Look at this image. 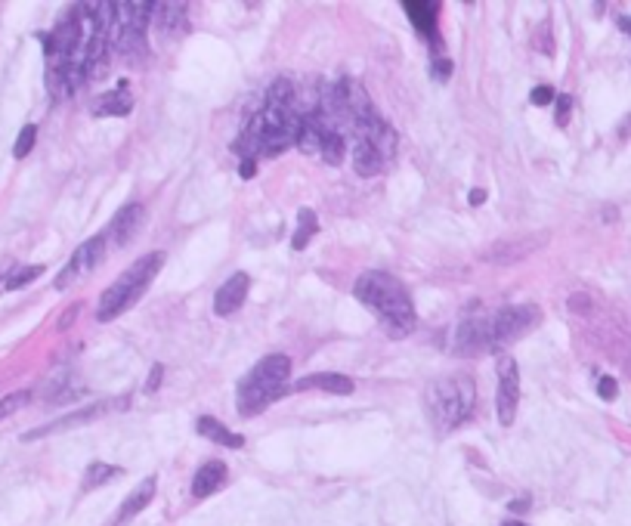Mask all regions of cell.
Returning <instances> with one entry per match:
<instances>
[{
    "mask_svg": "<svg viewBox=\"0 0 631 526\" xmlns=\"http://www.w3.org/2000/svg\"><path fill=\"white\" fill-rule=\"evenodd\" d=\"M353 295H356L359 304L372 306L374 313L381 316L387 335L390 337H405L415 328L418 316H415V304L409 297V288L390 273H381V269H368L356 279L353 285Z\"/></svg>",
    "mask_w": 631,
    "mask_h": 526,
    "instance_id": "6da1fadb",
    "label": "cell"
},
{
    "mask_svg": "<svg viewBox=\"0 0 631 526\" xmlns=\"http://www.w3.org/2000/svg\"><path fill=\"white\" fill-rule=\"evenodd\" d=\"M161 263H164V254L161 251L146 254V257H140L137 263H130V267H127L124 273L102 291L100 306H96V319H100V322H111V319H118L121 313L130 310V306L137 304L142 295H146V288L152 285V279L158 276V269H161Z\"/></svg>",
    "mask_w": 631,
    "mask_h": 526,
    "instance_id": "7a4b0ae2",
    "label": "cell"
},
{
    "mask_svg": "<svg viewBox=\"0 0 631 526\" xmlns=\"http://www.w3.org/2000/svg\"><path fill=\"white\" fill-rule=\"evenodd\" d=\"M473 403H477V387H473V378H468V375L440 378V381H433V384H427V390H424L427 415H430L433 427H437L440 433L455 431L473 412Z\"/></svg>",
    "mask_w": 631,
    "mask_h": 526,
    "instance_id": "3957f363",
    "label": "cell"
},
{
    "mask_svg": "<svg viewBox=\"0 0 631 526\" xmlns=\"http://www.w3.org/2000/svg\"><path fill=\"white\" fill-rule=\"evenodd\" d=\"M288 378H291V359L285 353L263 356L238 384V415H257L269 403H276L282 396L285 384H288Z\"/></svg>",
    "mask_w": 631,
    "mask_h": 526,
    "instance_id": "277c9868",
    "label": "cell"
},
{
    "mask_svg": "<svg viewBox=\"0 0 631 526\" xmlns=\"http://www.w3.org/2000/svg\"><path fill=\"white\" fill-rule=\"evenodd\" d=\"M155 4L140 0V4H118V16L109 34L111 53H118L127 62H137L146 53V25L152 22Z\"/></svg>",
    "mask_w": 631,
    "mask_h": 526,
    "instance_id": "5b68a950",
    "label": "cell"
},
{
    "mask_svg": "<svg viewBox=\"0 0 631 526\" xmlns=\"http://www.w3.org/2000/svg\"><path fill=\"white\" fill-rule=\"evenodd\" d=\"M127 405H130V400H127V396H111V400H100V403L87 405V409H78V412H72V415H65V418H56V421H50V424L34 427V431H28L22 440L32 443V440L50 437V433H59V431H72V427L90 424V421H96V418H102V415H111V412H124Z\"/></svg>",
    "mask_w": 631,
    "mask_h": 526,
    "instance_id": "8992f818",
    "label": "cell"
},
{
    "mask_svg": "<svg viewBox=\"0 0 631 526\" xmlns=\"http://www.w3.org/2000/svg\"><path fill=\"white\" fill-rule=\"evenodd\" d=\"M538 319H542V313H538V306L532 304H517V306H505V310L492 313V344L495 350L505 347V344L517 341V337H523L529 328L538 325Z\"/></svg>",
    "mask_w": 631,
    "mask_h": 526,
    "instance_id": "52a82bcc",
    "label": "cell"
},
{
    "mask_svg": "<svg viewBox=\"0 0 631 526\" xmlns=\"http://www.w3.org/2000/svg\"><path fill=\"white\" fill-rule=\"evenodd\" d=\"M498 400H495V409H498V421L501 424H514L517 418V405H520V372H517V363L510 356L498 359Z\"/></svg>",
    "mask_w": 631,
    "mask_h": 526,
    "instance_id": "ba28073f",
    "label": "cell"
},
{
    "mask_svg": "<svg viewBox=\"0 0 631 526\" xmlns=\"http://www.w3.org/2000/svg\"><path fill=\"white\" fill-rule=\"evenodd\" d=\"M105 236H93L87 238L84 245H78V251L72 254V260L65 263V269L56 276V288H69L72 282H78L84 273H90V269H96L105 257Z\"/></svg>",
    "mask_w": 631,
    "mask_h": 526,
    "instance_id": "9c48e42d",
    "label": "cell"
},
{
    "mask_svg": "<svg viewBox=\"0 0 631 526\" xmlns=\"http://www.w3.org/2000/svg\"><path fill=\"white\" fill-rule=\"evenodd\" d=\"M495 350L492 344V316H468L455 332V353L477 356V353Z\"/></svg>",
    "mask_w": 631,
    "mask_h": 526,
    "instance_id": "30bf717a",
    "label": "cell"
},
{
    "mask_svg": "<svg viewBox=\"0 0 631 526\" xmlns=\"http://www.w3.org/2000/svg\"><path fill=\"white\" fill-rule=\"evenodd\" d=\"M328 130H334V127L325 121V115H322V112H306V115H300V127H297L294 146L304 155L319 152L322 142H325V137H328Z\"/></svg>",
    "mask_w": 631,
    "mask_h": 526,
    "instance_id": "8fae6325",
    "label": "cell"
},
{
    "mask_svg": "<svg viewBox=\"0 0 631 526\" xmlns=\"http://www.w3.org/2000/svg\"><path fill=\"white\" fill-rule=\"evenodd\" d=\"M142 217H146V210H142V205H124V208L118 210L115 217H111L109 229L102 232V236H105V242H111V245L124 248V245L133 238V232H137V229L142 227Z\"/></svg>",
    "mask_w": 631,
    "mask_h": 526,
    "instance_id": "7c38bea8",
    "label": "cell"
},
{
    "mask_svg": "<svg viewBox=\"0 0 631 526\" xmlns=\"http://www.w3.org/2000/svg\"><path fill=\"white\" fill-rule=\"evenodd\" d=\"M247 288H251V279H247V273L229 276V279L223 282L220 288H217V295H214V313L217 316H232L238 306L245 304Z\"/></svg>",
    "mask_w": 631,
    "mask_h": 526,
    "instance_id": "4fadbf2b",
    "label": "cell"
},
{
    "mask_svg": "<svg viewBox=\"0 0 631 526\" xmlns=\"http://www.w3.org/2000/svg\"><path fill=\"white\" fill-rule=\"evenodd\" d=\"M226 483V464L223 461H205L192 477V495L195 499H208Z\"/></svg>",
    "mask_w": 631,
    "mask_h": 526,
    "instance_id": "5bb4252c",
    "label": "cell"
},
{
    "mask_svg": "<svg viewBox=\"0 0 631 526\" xmlns=\"http://www.w3.org/2000/svg\"><path fill=\"white\" fill-rule=\"evenodd\" d=\"M294 390H325V393H341L347 396L353 393V381L347 378V375L341 372H319V375H306V378H300Z\"/></svg>",
    "mask_w": 631,
    "mask_h": 526,
    "instance_id": "9a60e30c",
    "label": "cell"
},
{
    "mask_svg": "<svg viewBox=\"0 0 631 526\" xmlns=\"http://www.w3.org/2000/svg\"><path fill=\"white\" fill-rule=\"evenodd\" d=\"M155 486H158V480H155V477H146V480H142L137 490H133V492L124 499V505H121V511L115 514V523H111V526H121V523L130 520V517H137L142 508H149V501L155 499Z\"/></svg>",
    "mask_w": 631,
    "mask_h": 526,
    "instance_id": "2e32d148",
    "label": "cell"
},
{
    "mask_svg": "<svg viewBox=\"0 0 631 526\" xmlns=\"http://www.w3.org/2000/svg\"><path fill=\"white\" fill-rule=\"evenodd\" d=\"M130 112H133V96L127 93V84H121L118 90H109V93H102L93 102L96 118H118V115H130Z\"/></svg>",
    "mask_w": 631,
    "mask_h": 526,
    "instance_id": "e0dca14e",
    "label": "cell"
},
{
    "mask_svg": "<svg viewBox=\"0 0 631 526\" xmlns=\"http://www.w3.org/2000/svg\"><path fill=\"white\" fill-rule=\"evenodd\" d=\"M186 13H189L186 4L168 0V4H155V19L152 22L164 34H177V32H186Z\"/></svg>",
    "mask_w": 631,
    "mask_h": 526,
    "instance_id": "ac0fdd59",
    "label": "cell"
},
{
    "mask_svg": "<svg viewBox=\"0 0 631 526\" xmlns=\"http://www.w3.org/2000/svg\"><path fill=\"white\" fill-rule=\"evenodd\" d=\"M384 161H387V158L381 155L368 140H356V146H353V168H356V174H359V177H374V174H381Z\"/></svg>",
    "mask_w": 631,
    "mask_h": 526,
    "instance_id": "d6986e66",
    "label": "cell"
},
{
    "mask_svg": "<svg viewBox=\"0 0 631 526\" xmlns=\"http://www.w3.org/2000/svg\"><path fill=\"white\" fill-rule=\"evenodd\" d=\"M405 16L412 19V25L418 28L421 34L433 37V22H437V13H440V4H433V0H415V4H402Z\"/></svg>",
    "mask_w": 631,
    "mask_h": 526,
    "instance_id": "ffe728a7",
    "label": "cell"
},
{
    "mask_svg": "<svg viewBox=\"0 0 631 526\" xmlns=\"http://www.w3.org/2000/svg\"><path fill=\"white\" fill-rule=\"evenodd\" d=\"M195 431H198L201 437H208V440L220 443V446H226V449H242V446H245V437L232 433L229 427H223L220 421L210 418V415H201V418H198V424H195Z\"/></svg>",
    "mask_w": 631,
    "mask_h": 526,
    "instance_id": "44dd1931",
    "label": "cell"
},
{
    "mask_svg": "<svg viewBox=\"0 0 631 526\" xmlns=\"http://www.w3.org/2000/svg\"><path fill=\"white\" fill-rule=\"evenodd\" d=\"M115 477H121V468H115V464H109V461H93L87 468V473H84V483H81V490H84V492L100 490V486H105L109 480H115Z\"/></svg>",
    "mask_w": 631,
    "mask_h": 526,
    "instance_id": "7402d4cb",
    "label": "cell"
},
{
    "mask_svg": "<svg viewBox=\"0 0 631 526\" xmlns=\"http://www.w3.org/2000/svg\"><path fill=\"white\" fill-rule=\"evenodd\" d=\"M319 232V220H316V214L310 208H300V214H297V232L291 236V248L294 251H304L306 248V242Z\"/></svg>",
    "mask_w": 631,
    "mask_h": 526,
    "instance_id": "603a6c76",
    "label": "cell"
},
{
    "mask_svg": "<svg viewBox=\"0 0 631 526\" xmlns=\"http://www.w3.org/2000/svg\"><path fill=\"white\" fill-rule=\"evenodd\" d=\"M266 109H294V84L279 78L266 90Z\"/></svg>",
    "mask_w": 631,
    "mask_h": 526,
    "instance_id": "cb8c5ba5",
    "label": "cell"
},
{
    "mask_svg": "<svg viewBox=\"0 0 631 526\" xmlns=\"http://www.w3.org/2000/svg\"><path fill=\"white\" fill-rule=\"evenodd\" d=\"M319 155L325 158L328 164H341L344 158H347V133H341V130H328V137H325V142H322Z\"/></svg>",
    "mask_w": 631,
    "mask_h": 526,
    "instance_id": "d4e9b609",
    "label": "cell"
},
{
    "mask_svg": "<svg viewBox=\"0 0 631 526\" xmlns=\"http://www.w3.org/2000/svg\"><path fill=\"white\" fill-rule=\"evenodd\" d=\"M28 400H32V393H28V390H16V393H6L4 400H0V421L10 418L13 412H19L22 405H28Z\"/></svg>",
    "mask_w": 631,
    "mask_h": 526,
    "instance_id": "484cf974",
    "label": "cell"
},
{
    "mask_svg": "<svg viewBox=\"0 0 631 526\" xmlns=\"http://www.w3.org/2000/svg\"><path fill=\"white\" fill-rule=\"evenodd\" d=\"M34 140H37V127H34V124H25V127L19 130V137H16L13 155H16V158H25V155L34 149Z\"/></svg>",
    "mask_w": 631,
    "mask_h": 526,
    "instance_id": "4316f807",
    "label": "cell"
},
{
    "mask_svg": "<svg viewBox=\"0 0 631 526\" xmlns=\"http://www.w3.org/2000/svg\"><path fill=\"white\" fill-rule=\"evenodd\" d=\"M41 273H43V267H22V269H16V273H10V276H6V288H10V291H16V288H22V285L34 282Z\"/></svg>",
    "mask_w": 631,
    "mask_h": 526,
    "instance_id": "83f0119b",
    "label": "cell"
},
{
    "mask_svg": "<svg viewBox=\"0 0 631 526\" xmlns=\"http://www.w3.org/2000/svg\"><path fill=\"white\" fill-rule=\"evenodd\" d=\"M597 393H600V400H616V393H619V384H616V378H610V375H604V378L597 381Z\"/></svg>",
    "mask_w": 631,
    "mask_h": 526,
    "instance_id": "f1b7e54d",
    "label": "cell"
},
{
    "mask_svg": "<svg viewBox=\"0 0 631 526\" xmlns=\"http://www.w3.org/2000/svg\"><path fill=\"white\" fill-rule=\"evenodd\" d=\"M554 100H557V93H554L551 87H536V90L529 93V102H532V105H551Z\"/></svg>",
    "mask_w": 631,
    "mask_h": 526,
    "instance_id": "f546056e",
    "label": "cell"
},
{
    "mask_svg": "<svg viewBox=\"0 0 631 526\" xmlns=\"http://www.w3.org/2000/svg\"><path fill=\"white\" fill-rule=\"evenodd\" d=\"M554 102H557V124H566L569 109H573V96H566V93H563V96H557V100H554Z\"/></svg>",
    "mask_w": 631,
    "mask_h": 526,
    "instance_id": "4dcf8cb0",
    "label": "cell"
},
{
    "mask_svg": "<svg viewBox=\"0 0 631 526\" xmlns=\"http://www.w3.org/2000/svg\"><path fill=\"white\" fill-rule=\"evenodd\" d=\"M449 72H452V62H449V59L433 62V81H449Z\"/></svg>",
    "mask_w": 631,
    "mask_h": 526,
    "instance_id": "1f68e13d",
    "label": "cell"
},
{
    "mask_svg": "<svg viewBox=\"0 0 631 526\" xmlns=\"http://www.w3.org/2000/svg\"><path fill=\"white\" fill-rule=\"evenodd\" d=\"M254 174H257V161H251V158H245V161L238 164V177H242V180H251Z\"/></svg>",
    "mask_w": 631,
    "mask_h": 526,
    "instance_id": "d6a6232c",
    "label": "cell"
},
{
    "mask_svg": "<svg viewBox=\"0 0 631 526\" xmlns=\"http://www.w3.org/2000/svg\"><path fill=\"white\" fill-rule=\"evenodd\" d=\"M161 375H164V365H152V378L146 384V393H155L158 384H161Z\"/></svg>",
    "mask_w": 631,
    "mask_h": 526,
    "instance_id": "836d02e7",
    "label": "cell"
},
{
    "mask_svg": "<svg viewBox=\"0 0 631 526\" xmlns=\"http://www.w3.org/2000/svg\"><path fill=\"white\" fill-rule=\"evenodd\" d=\"M483 201H486L483 189H470V205H483Z\"/></svg>",
    "mask_w": 631,
    "mask_h": 526,
    "instance_id": "e575fe53",
    "label": "cell"
},
{
    "mask_svg": "<svg viewBox=\"0 0 631 526\" xmlns=\"http://www.w3.org/2000/svg\"><path fill=\"white\" fill-rule=\"evenodd\" d=\"M505 526H526V523H520V520H508Z\"/></svg>",
    "mask_w": 631,
    "mask_h": 526,
    "instance_id": "d590c367",
    "label": "cell"
},
{
    "mask_svg": "<svg viewBox=\"0 0 631 526\" xmlns=\"http://www.w3.org/2000/svg\"><path fill=\"white\" fill-rule=\"evenodd\" d=\"M628 32H631V19H628Z\"/></svg>",
    "mask_w": 631,
    "mask_h": 526,
    "instance_id": "8d00e7d4",
    "label": "cell"
}]
</instances>
